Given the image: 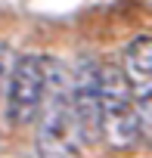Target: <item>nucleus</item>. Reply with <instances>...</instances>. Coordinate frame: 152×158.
Wrapping results in <instances>:
<instances>
[{"label": "nucleus", "instance_id": "1", "mask_svg": "<svg viewBox=\"0 0 152 158\" xmlns=\"http://www.w3.org/2000/svg\"><path fill=\"white\" fill-rule=\"evenodd\" d=\"M37 136L34 149L40 158H78L81 155V133L78 121L71 112V96H68V74L62 71L59 62H47V90L37 109Z\"/></svg>", "mask_w": 152, "mask_h": 158}, {"label": "nucleus", "instance_id": "2", "mask_svg": "<svg viewBox=\"0 0 152 158\" xmlns=\"http://www.w3.org/2000/svg\"><path fill=\"white\" fill-rule=\"evenodd\" d=\"M99 133L115 149H130L143 136L133 90L121 65H99Z\"/></svg>", "mask_w": 152, "mask_h": 158}, {"label": "nucleus", "instance_id": "3", "mask_svg": "<svg viewBox=\"0 0 152 158\" xmlns=\"http://www.w3.org/2000/svg\"><path fill=\"white\" fill-rule=\"evenodd\" d=\"M6 84V124L25 127L37 118L44 90H47V59L40 56H19L10 65Z\"/></svg>", "mask_w": 152, "mask_h": 158}, {"label": "nucleus", "instance_id": "4", "mask_svg": "<svg viewBox=\"0 0 152 158\" xmlns=\"http://www.w3.org/2000/svg\"><path fill=\"white\" fill-rule=\"evenodd\" d=\"M68 96L71 112L78 121L81 143H93L99 136V65L90 59H81L74 74L68 77Z\"/></svg>", "mask_w": 152, "mask_h": 158}, {"label": "nucleus", "instance_id": "5", "mask_svg": "<svg viewBox=\"0 0 152 158\" xmlns=\"http://www.w3.org/2000/svg\"><path fill=\"white\" fill-rule=\"evenodd\" d=\"M124 74L130 81V90H149V81H152V37L149 34H140L127 47Z\"/></svg>", "mask_w": 152, "mask_h": 158}, {"label": "nucleus", "instance_id": "6", "mask_svg": "<svg viewBox=\"0 0 152 158\" xmlns=\"http://www.w3.org/2000/svg\"><path fill=\"white\" fill-rule=\"evenodd\" d=\"M10 65H13V50H10V44L0 40V93H3V84H6V71H10Z\"/></svg>", "mask_w": 152, "mask_h": 158}]
</instances>
